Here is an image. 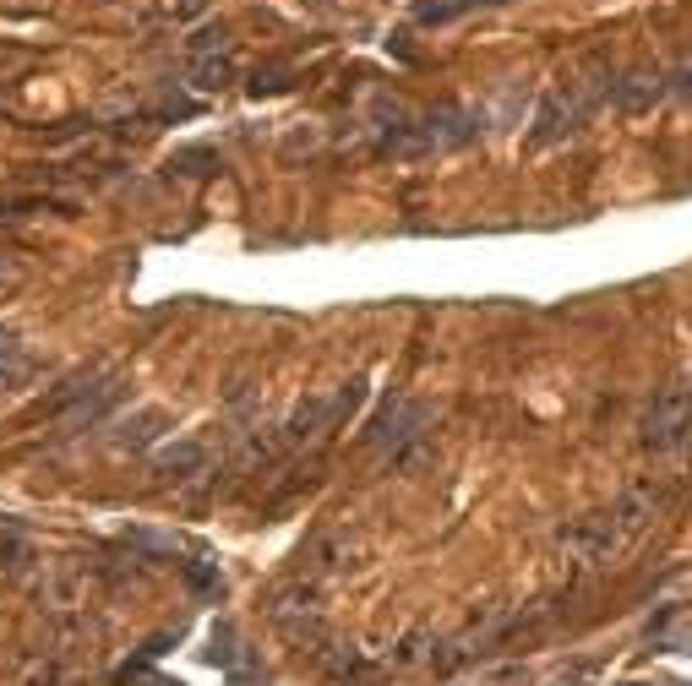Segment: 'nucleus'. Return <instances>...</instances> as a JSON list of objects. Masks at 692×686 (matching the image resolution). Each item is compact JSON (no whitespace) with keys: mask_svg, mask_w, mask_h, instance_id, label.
I'll return each mask as SVG.
<instances>
[{"mask_svg":"<svg viewBox=\"0 0 692 686\" xmlns=\"http://www.w3.org/2000/svg\"><path fill=\"white\" fill-rule=\"evenodd\" d=\"M191 82H196L202 93H218V88L230 82V61H224V55H213V50H207V55H196V65H191Z\"/></svg>","mask_w":692,"mask_h":686,"instance_id":"9","label":"nucleus"},{"mask_svg":"<svg viewBox=\"0 0 692 686\" xmlns=\"http://www.w3.org/2000/svg\"><path fill=\"white\" fill-rule=\"evenodd\" d=\"M638 441L643 452L654 458H676L692 447V398H688V381H671L649 398L643 420H638Z\"/></svg>","mask_w":692,"mask_h":686,"instance_id":"1","label":"nucleus"},{"mask_svg":"<svg viewBox=\"0 0 692 686\" xmlns=\"http://www.w3.org/2000/svg\"><path fill=\"white\" fill-rule=\"evenodd\" d=\"M665 99V65H622V76H617V110L622 115H643V110H654Z\"/></svg>","mask_w":692,"mask_h":686,"instance_id":"5","label":"nucleus"},{"mask_svg":"<svg viewBox=\"0 0 692 686\" xmlns=\"http://www.w3.org/2000/svg\"><path fill=\"white\" fill-rule=\"evenodd\" d=\"M562 545H572L583 562H611L622 545H628V534L617 529V518L611 512H594V518H583V523H572V529H562Z\"/></svg>","mask_w":692,"mask_h":686,"instance_id":"4","label":"nucleus"},{"mask_svg":"<svg viewBox=\"0 0 692 686\" xmlns=\"http://www.w3.org/2000/svg\"><path fill=\"white\" fill-rule=\"evenodd\" d=\"M186 577H191V588H196V594H224V572H218V566L191 562V566H186Z\"/></svg>","mask_w":692,"mask_h":686,"instance_id":"13","label":"nucleus"},{"mask_svg":"<svg viewBox=\"0 0 692 686\" xmlns=\"http://www.w3.org/2000/svg\"><path fill=\"white\" fill-rule=\"evenodd\" d=\"M333 426H338L333 392H312V398L295 403V414H289V426H284V441H312V437H322V431H333Z\"/></svg>","mask_w":692,"mask_h":686,"instance_id":"7","label":"nucleus"},{"mask_svg":"<svg viewBox=\"0 0 692 686\" xmlns=\"http://www.w3.org/2000/svg\"><path fill=\"white\" fill-rule=\"evenodd\" d=\"M202 469H207V447L191 437L164 441V447L153 452V474H159V480H175V485H181V480H196Z\"/></svg>","mask_w":692,"mask_h":686,"instance_id":"6","label":"nucleus"},{"mask_svg":"<svg viewBox=\"0 0 692 686\" xmlns=\"http://www.w3.org/2000/svg\"><path fill=\"white\" fill-rule=\"evenodd\" d=\"M622 686H649V682H622Z\"/></svg>","mask_w":692,"mask_h":686,"instance_id":"18","label":"nucleus"},{"mask_svg":"<svg viewBox=\"0 0 692 686\" xmlns=\"http://www.w3.org/2000/svg\"><path fill=\"white\" fill-rule=\"evenodd\" d=\"M22 562V545L17 540H0V566H17Z\"/></svg>","mask_w":692,"mask_h":686,"instance_id":"15","label":"nucleus"},{"mask_svg":"<svg viewBox=\"0 0 692 686\" xmlns=\"http://www.w3.org/2000/svg\"><path fill=\"white\" fill-rule=\"evenodd\" d=\"M28 371H33V366H28V355H22L17 344H11V349H0V392H6V387H22Z\"/></svg>","mask_w":692,"mask_h":686,"instance_id":"11","label":"nucleus"},{"mask_svg":"<svg viewBox=\"0 0 692 686\" xmlns=\"http://www.w3.org/2000/svg\"><path fill=\"white\" fill-rule=\"evenodd\" d=\"M567 686H589V676H572V682H567Z\"/></svg>","mask_w":692,"mask_h":686,"instance_id":"16","label":"nucleus"},{"mask_svg":"<svg viewBox=\"0 0 692 686\" xmlns=\"http://www.w3.org/2000/svg\"><path fill=\"white\" fill-rule=\"evenodd\" d=\"M671 501H676V491H671V485H665L660 474H654V480H632L628 491L617 496L611 518H617V529H622V534L632 540V534H638V529H643V523H649L654 512H665Z\"/></svg>","mask_w":692,"mask_h":686,"instance_id":"3","label":"nucleus"},{"mask_svg":"<svg viewBox=\"0 0 692 686\" xmlns=\"http://www.w3.org/2000/svg\"><path fill=\"white\" fill-rule=\"evenodd\" d=\"M682 381H688V398H692V371H688V376H682Z\"/></svg>","mask_w":692,"mask_h":686,"instance_id":"17","label":"nucleus"},{"mask_svg":"<svg viewBox=\"0 0 692 686\" xmlns=\"http://www.w3.org/2000/svg\"><path fill=\"white\" fill-rule=\"evenodd\" d=\"M426 426H431V409L420 403V398H404V392H393V398H381V409L366 420V441L372 447H387L398 463L415 452V441L426 437Z\"/></svg>","mask_w":692,"mask_h":686,"instance_id":"2","label":"nucleus"},{"mask_svg":"<svg viewBox=\"0 0 692 686\" xmlns=\"http://www.w3.org/2000/svg\"><path fill=\"white\" fill-rule=\"evenodd\" d=\"M207 164H213V153H207V147H186V153H175V158H170V170H175V175H186V181L207 175Z\"/></svg>","mask_w":692,"mask_h":686,"instance_id":"12","label":"nucleus"},{"mask_svg":"<svg viewBox=\"0 0 692 686\" xmlns=\"http://www.w3.org/2000/svg\"><path fill=\"white\" fill-rule=\"evenodd\" d=\"M170 420H164V409H142L136 420H126L121 426V447H131V452H142V447H153L159 441V431H164Z\"/></svg>","mask_w":692,"mask_h":686,"instance_id":"8","label":"nucleus"},{"mask_svg":"<svg viewBox=\"0 0 692 686\" xmlns=\"http://www.w3.org/2000/svg\"><path fill=\"white\" fill-rule=\"evenodd\" d=\"M665 99H676V104H692V50L665 65Z\"/></svg>","mask_w":692,"mask_h":686,"instance_id":"10","label":"nucleus"},{"mask_svg":"<svg viewBox=\"0 0 692 686\" xmlns=\"http://www.w3.org/2000/svg\"><path fill=\"white\" fill-rule=\"evenodd\" d=\"M426 659V632H409L404 643H398V654H393V665H420Z\"/></svg>","mask_w":692,"mask_h":686,"instance_id":"14","label":"nucleus"}]
</instances>
